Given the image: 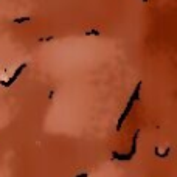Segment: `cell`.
<instances>
[{
  "instance_id": "obj_1",
  "label": "cell",
  "mask_w": 177,
  "mask_h": 177,
  "mask_svg": "<svg viewBox=\"0 0 177 177\" xmlns=\"http://www.w3.org/2000/svg\"><path fill=\"white\" fill-rule=\"evenodd\" d=\"M132 104H134V101H129V102H127V107H126V109L123 110V114H121V117H120V120H118V124H117V130H120V129H121V126H123L124 120L127 118V115H129L130 109H132Z\"/></svg>"
},
{
  "instance_id": "obj_2",
  "label": "cell",
  "mask_w": 177,
  "mask_h": 177,
  "mask_svg": "<svg viewBox=\"0 0 177 177\" xmlns=\"http://www.w3.org/2000/svg\"><path fill=\"white\" fill-rule=\"evenodd\" d=\"M112 157L114 158H117V160H121V162H126V160H130V158H132L134 155L132 154H124V155H121V154H118V152H112Z\"/></svg>"
}]
</instances>
